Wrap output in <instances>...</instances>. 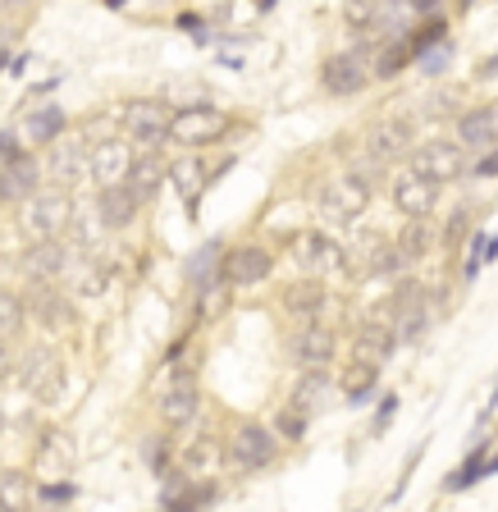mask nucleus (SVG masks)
I'll return each mask as SVG.
<instances>
[{"label":"nucleus","mask_w":498,"mask_h":512,"mask_svg":"<svg viewBox=\"0 0 498 512\" xmlns=\"http://www.w3.org/2000/svg\"><path fill=\"white\" fill-rule=\"evenodd\" d=\"M467 5H476V0H462V10H467Z\"/></svg>","instance_id":"nucleus-55"},{"label":"nucleus","mask_w":498,"mask_h":512,"mask_svg":"<svg viewBox=\"0 0 498 512\" xmlns=\"http://www.w3.org/2000/svg\"><path fill=\"white\" fill-rule=\"evenodd\" d=\"M439 188H444V183H435V179H425V174L407 170L403 179L393 183V206H398L403 215H430L439 206Z\"/></svg>","instance_id":"nucleus-15"},{"label":"nucleus","mask_w":498,"mask_h":512,"mask_svg":"<svg viewBox=\"0 0 498 512\" xmlns=\"http://www.w3.org/2000/svg\"><path fill=\"white\" fill-rule=\"evenodd\" d=\"M325 284H320V275H311V279H302V284H293L284 293V307L293 311V316H302V320H316L320 311H325Z\"/></svg>","instance_id":"nucleus-28"},{"label":"nucleus","mask_w":498,"mask_h":512,"mask_svg":"<svg viewBox=\"0 0 498 512\" xmlns=\"http://www.w3.org/2000/svg\"><path fill=\"white\" fill-rule=\"evenodd\" d=\"M380 389V366L375 362H352L348 371H343V398H348V407H366V398Z\"/></svg>","instance_id":"nucleus-26"},{"label":"nucleus","mask_w":498,"mask_h":512,"mask_svg":"<svg viewBox=\"0 0 498 512\" xmlns=\"http://www.w3.org/2000/svg\"><path fill=\"white\" fill-rule=\"evenodd\" d=\"M197 407H202V394H197V375L192 371H174L170 384L160 389V421L170 430L192 426L197 421Z\"/></svg>","instance_id":"nucleus-6"},{"label":"nucleus","mask_w":498,"mask_h":512,"mask_svg":"<svg viewBox=\"0 0 498 512\" xmlns=\"http://www.w3.org/2000/svg\"><path fill=\"white\" fill-rule=\"evenodd\" d=\"M293 261L302 270H311V275H325V270L343 266V252L329 234H320V229H302V234H293Z\"/></svg>","instance_id":"nucleus-13"},{"label":"nucleus","mask_w":498,"mask_h":512,"mask_svg":"<svg viewBox=\"0 0 498 512\" xmlns=\"http://www.w3.org/2000/svg\"><path fill=\"white\" fill-rule=\"evenodd\" d=\"M0 508H5V490H0Z\"/></svg>","instance_id":"nucleus-56"},{"label":"nucleus","mask_w":498,"mask_h":512,"mask_svg":"<svg viewBox=\"0 0 498 512\" xmlns=\"http://www.w3.org/2000/svg\"><path fill=\"white\" fill-rule=\"evenodd\" d=\"M0 421H5V416H0Z\"/></svg>","instance_id":"nucleus-57"},{"label":"nucleus","mask_w":498,"mask_h":512,"mask_svg":"<svg viewBox=\"0 0 498 512\" xmlns=\"http://www.w3.org/2000/svg\"><path fill=\"white\" fill-rule=\"evenodd\" d=\"M133 170V142L128 138H106L87 151V179L96 188H110V183H124Z\"/></svg>","instance_id":"nucleus-8"},{"label":"nucleus","mask_w":498,"mask_h":512,"mask_svg":"<svg viewBox=\"0 0 498 512\" xmlns=\"http://www.w3.org/2000/svg\"><path fill=\"white\" fill-rule=\"evenodd\" d=\"M334 352H339V339H334L329 325H320V316L307 320V325L293 334V362L302 366V371H307V366H329Z\"/></svg>","instance_id":"nucleus-14"},{"label":"nucleus","mask_w":498,"mask_h":512,"mask_svg":"<svg viewBox=\"0 0 498 512\" xmlns=\"http://www.w3.org/2000/svg\"><path fill=\"white\" fill-rule=\"evenodd\" d=\"M498 138V110H467L457 119V142L467 151H485Z\"/></svg>","instance_id":"nucleus-22"},{"label":"nucleus","mask_w":498,"mask_h":512,"mask_svg":"<svg viewBox=\"0 0 498 512\" xmlns=\"http://www.w3.org/2000/svg\"><path fill=\"white\" fill-rule=\"evenodd\" d=\"M165 179H170L174 192H179L183 202H188V211H197V197H202V188H206V165H202V160H197V156L174 160Z\"/></svg>","instance_id":"nucleus-25"},{"label":"nucleus","mask_w":498,"mask_h":512,"mask_svg":"<svg viewBox=\"0 0 498 512\" xmlns=\"http://www.w3.org/2000/svg\"><path fill=\"white\" fill-rule=\"evenodd\" d=\"M489 407H498V380H494V398H489Z\"/></svg>","instance_id":"nucleus-52"},{"label":"nucleus","mask_w":498,"mask_h":512,"mask_svg":"<svg viewBox=\"0 0 498 512\" xmlns=\"http://www.w3.org/2000/svg\"><path fill=\"white\" fill-rule=\"evenodd\" d=\"M412 14H416V19H435V14H439V0H412Z\"/></svg>","instance_id":"nucleus-48"},{"label":"nucleus","mask_w":498,"mask_h":512,"mask_svg":"<svg viewBox=\"0 0 498 512\" xmlns=\"http://www.w3.org/2000/svg\"><path fill=\"white\" fill-rule=\"evenodd\" d=\"M393 243H398L403 261L412 266V261H425V252L435 247V234H430V224H425V215H412V220L403 224V234L393 238Z\"/></svg>","instance_id":"nucleus-32"},{"label":"nucleus","mask_w":498,"mask_h":512,"mask_svg":"<svg viewBox=\"0 0 498 512\" xmlns=\"http://www.w3.org/2000/svg\"><path fill=\"white\" fill-rule=\"evenodd\" d=\"M375 14H380V0H348L343 5V19L352 28H375Z\"/></svg>","instance_id":"nucleus-38"},{"label":"nucleus","mask_w":498,"mask_h":512,"mask_svg":"<svg viewBox=\"0 0 498 512\" xmlns=\"http://www.w3.org/2000/svg\"><path fill=\"white\" fill-rule=\"evenodd\" d=\"M412 60H416L412 42H407L403 32H398V37H389V42L380 46V55H375V64H371V78H398Z\"/></svg>","instance_id":"nucleus-31"},{"label":"nucleus","mask_w":498,"mask_h":512,"mask_svg":"<svg viewBox=\"0 0 498 512\" xmlns=\"http://www.w3.org/2000/svg\"><path fill=\"white\" fill-rule=\"evenodd\" d=\"M220 458V448L211 444V439H197V444H188V453H183V462H188L192 471H202V467H211V462Z\"/></svg>","instance_id":"nucleus-40"},{"label":"nucleus","mask_w":498,"mask_h":512,"mask_svg":"<svg viewBox=\"0 0 498 512\" xmlns=\"http://www.w3.org/2000/svg\"><path fill=\"white\" fill-rule=\"evenodd\" d=\"M28 0H0V14H10V10H23Z\"/></svg>","instance_id":"nucleus-50"},{"label":"nucleus","mask_w":498,"mask_h":512,"mask_svg":"<svg viewBox=\"0 0 498 512\" xmlns=\"http://www.w3.org/2000/svg\"><path fill=\"white\" fill-rule=\"evenodd\" d=\"M42 160L19 151V156L0 160V202H28L32 192L42 188Z\"/></svg>","instance_id":"nucleus-11"},{"label":"nucleus","mask_w":498,"mask_h":512,"mask_svg":"<svg viewBox=\"0 0 498 512\" xmlns=\"http://www.w3.org/2000/svg\"><path fill=\"white\" fill-rule=\"evenodd\" d=\"M485 448H489V444H485V439H480V444L471 448V458L462 462V467H457L453 476L444 480V490H448V494H457V490H471L476 480H485Z\"/></svg>","instance_id":"nucleus-34"},{"label":"nucleus","mask_w":498,"mask_h":512,"mask_svg":"<svg viewBox=\"0 0 498 512\" xmlns=\"http://www.w3.org/2000/svg\"><path fill=\"white\" fill-rule=\"evenodd\" d=\"M124 133L142 151L160 147V142L170 138V106L165 101H133V106H124Z\"/></svg>","instance_id":"nucleus-7"},{"label":"nucleus","mask_w":498,"mask_h":512,"mask_svg":"<svg viewBox=\"0 0 498 512\" xmlns=\"http://www.w3.org/2000/svg\"><path fill=\"white\" fill-rule=\"evenodd\" d=\"M0 64H5V37H0Z\"/></svg>","instance_id":"nucleus-54"},{"label":"nucleus","mask_w":498,"mask_h":512,"mask_svg":"<svg viewBox=\"0 0 498 512\" xmlns=\"http://www.w3.org/2000/svg\"><path fill=\"white\" fill-rule=\"evenodd\" d=\"M393 416H398V394H384L380 407H375V421H371V435H375V439H380L384 430L393 426Z\"/></svg>","instance_id":"nucleus-41"},{"label":"nucleus","mask_w":498,"mask_h":512,"mask_svg":"<svg viewBox=\"0 0 498 512\" xmlns=\"http://www.w3.org/2000/svg\"><path fill=\"white\" fill-rule=\"evenodd\" d=\"M165 444H170V439H147V462L160 476H165Z\"/></svg>","instance_id":"nucleus-45"},{"label":"nucleus","mask_w":498,"mask_h":512,"mask_svg":"<svg viewBox=\"0 0 498 512\" xmlns=\"http://www.w3.org/2000/svg\"><path fill=\"white\" fill-rule=\"evenodd\" d=\"M64 128H69V115H64L60 106H42V110H32V115H28L23 133H28L32 147H51V142L60 138Z\"/></svg>","instance_id":"nucleus-29"},{"label":"nucleus","mask_w":498,"mask_h":512,"mask_svg":"<svg viewBox=\"0 0 498 512\" xmlns=\"http://www.w3.org/2000/svg\"><path fill=\"white\" fill-rule=\"evenodd\" d=\"M494 69H498V55H489V60L480 64V78H494Z\"/></svg>","instance_id":"nucleus-49"},{"label":"nucleus","mask_w":498,"mask_h":512,"mask_svg":"<svg viewBox=\"0 0 498 512\" xmlns=\"http://www.w3.org/2000/svg\"><path fill=\"white\" fill-rule=\"evenodd\" d=\"M275 435L279 439H302L307 435V416L297 412V407H284V412L275 416Z\"/></svg>","instance_id":"nucleus-39"},{"label":"nucleus","mask_w":498,"mask_h":512,"mask_svg":"<svg viewBox=\"0 0 498 512\" xmlns=\"http://www.w3.org/2000/svg\"><path fill=\"white\" fill-rule=\"evenodd\" d=\"M142 202L138 192L128 188V183H110V188H96V215L106 229H128V224L138 220Z\"/></svg>","instance_id":"nucleus-17"},{"label":"nucleus","mask_w":498,"mask_h":512,"mask_svg":"<svg viewBox=\"0 0 498 512\" xmlns=\"http://www.w3.org/2000/svg\"><path fill=\"white\" fill-rule=\"evenodd\" d=\"M23 320H28V302L14 288H0V339H19Z\"/></svg>","instance_id":"nucleus-33"},{"label":"nucleus","mask_w":498,"mask_h":512,"mask_svg":"<svg viewBox=\"0 0 498 512\" xmlns=\"http://www.w3.org/2000/svg\"><path fill=\"white\" fill-rule=\"evenodd\" d=\"M19 229L28 234V243L37 238H64V229L74 224V202H69V188H37L28 202H19Z\"/></svg>","instance_id":"nucleus-1"},{"label":"nucleus","mask_w":498,"mask_h":512,"mask_svg":"<svg viewBox=\"0 0 498 512\" xmlns=\"http://www.w3.org/2000/svg\"><path fill=\"white\" fill-rule=\"evenodd\" d=\"M64 275H74V288L83 293V298H96L101 288H106V275L92 266V261H69V270Z\"/></svg>","instance_id":"nucleus-36"},{"label":"nucleus","mask_w":498,"mask_h":512,"mask_svg":"<svg viewBox=\"0 0 498 512\" xmlns=\"http://www.w3.org/2000/svg\"><path fill=\"white\" fill-rule=\"evenodd\" d=\"M412 170L435 183H453L467 170V147H462V142H448V138L425 142V147L412 151Z\"/></svg>","instance_id":"nucleus-5"},{"label":"nucleus","mask_w":498,"mask_h":512,"mask_svg":"<svg viewBox=\"0 0 498 512\" xmlns=\"http://www.w3.org/2000/svg\"><path fill=\"white\" fill-rule=\"evenodd\" d=\"M403 252H398V243H384V238H371V261H366V270L371 275H403Z\"/></svg>","instance_id":"nucleus-35"},{"label":"nucleus","mask_w":498,"mask_h":512,"mask_svg":"<svg viewBox=\"0 0 498 512\" xmlns=\"http://www.w3.org/2000/svg\"><path fill=\"white\" fill-rule=\"evenodd\" d=\"M389 320H393V330H398V343H421L425 330H430V307H425V298H416L407 307L389 311Z\"/></svg>","instance_id":"nucleus-30"},{"label":"nucleus","mask_w":498,"mask_h":512,"mask_svg":"<svg viewBox=\"0 0 498 512\" xmlns=\"http://www.w3.org/2000/svg\"><path fill=\"white\" fill-rule=\"evenodd\" d=\"M165 165H160V156H156V147H147V156H133V170H128V188L138 192V202H151L160 192V183H165Z\"/></svg>","instance_id":"nucleus-24"},{"label":"nucleus","mask_w":498,"mask_h":512,"mask_svg":"<svg viewBox=\"0 0 498 512\" xmlns=\"http://www.w3.org/2000/svg\"><path fill=\"white\" fill-rule=\"evenodd\" d=\"M28 311L42 320L46 330H60V325H69V320H74V307H69V298L55 288V279H32Z\"/></svg>","instance_id":"nucleus-18"},{"label":"nucleus","mask_w":498,"mask_h":512,"mask_svg":"<svg viewBox=\"0 0 498 512\" xmlns=\"http://www.w3.org/2000/svg\"><path fill=\"white\" fill-rule=\"evenodd\" d=\"M366 206H371V183L361 179V174H343V179L325 183V192H320V211H325V220H334V224L361 220Z\"/></svg>","instance_id":"nucleus-4"},{"label":"nucleus","mask_w":498,"mask_h":512,"mask_svg":"<svg viewBox=\"0 0 498 512\" xmlns=\"http://www.w3.org/2000/svg\"><path fill=\"white\" fill-rule=\"evenodd\" d=\"M325 398H329V371H325V366H307V371H302V380L293 384L288 407H297L302 416H311V412H320V407H325Z\"/></svg>","instance_id":"nucleus-23"},{"label":"nucleus","mask_w":498,"mask_h":512,"mask_svg":"<svg viewBox=\"0 0 498 512\" xmlns=\"http://www.w3.org/2000/svg\"><path fill=\"white\" fill-rule=\"evenodd\" d=\"M467 229H471V211H453L448 215V229H444V243L457 247L462 238H467Z\"/></svg>","instance_id":"nucleus-42"},{"label":"nucleus","mask_w":498,"mask_h":512,"mask_svg":"<svg viewBox=\"0 0 498 512\" xmlns=\"http://www.w3.org/2000/svg\"><path fill=\"white\" fill-rule=\"evenodd\" d=\"M366 83H371V69H366V60L352 51L329 55V60L320 64V87H325L329 96H361Z\"/></svg>","instance_id":"nucleus-9"},{"label":"nucleus","mask_w":498,"mask_h":512,"mask_svg":"<svg viewBox=\"0 0 498 512\" xmlns=\"http://www.w3.org/2000/svg\"><path fill=\"white\" fill-rule=\"evenodd\" d=\"M444 32H448V28H444V19H439V14H435L430 23H421V28L407 37V42H412V55H425L430 46H439V42H444Z\"/></svg>","instance_id":"nucleus-37"},{"label":"nucleus","mask_w":498,"mask_h":512,"mask_svg":"<svg viewBox=\"0 0 498 512\" xmlns=\"http://www.w3.org/2000/svg\"><path fill=\"white\" fill-rule=\"evenodd\" d=\"M69 247H64V238H37V243L23 252V275L28 279H64V270H69Z\"/></svg>","instance_id":"nucleus-16"},{"label":"nucleus","mask_w":498,"mask_h":512,"mask_svg":"<svg viewBox=\"0 0 498 512\" xmlns=\"http://www.w3.org/2000/svg\"><path fill=\"white\" fill-rule=\"evenodd\" d=\"M14 375V352H10V339H0V384Z\"/></svg>","instance_id":"nucleus-47"},{"label":"nucleus","mask_w":498,"mask_h":512,"mask_svg":"<svg viewBox=\"0 0 498 512\" xmlns=\"http://www.w3.org/2000/svg\"><path fill=\"white\" fill-rule=\"evenodd\" d=\"M229 133V115L215 106H183L170 115V138L179 147H211Z\"/></svg>","instance_id":"nucleus-2"},{"label":"nucleus","mask_w":498,"mask_h":512,"mask_svg":"<svg viewBox=\"0 0 498 512\" xmlns=\"http://www.w3.org/2000/svg\"><path fill=\"white\" fill-rule=\"evenodd\" d=\"M87 174V147L78 138H55L51 147H46V179L55 183V188H74L78 179Z\"/></svg>","instance_id":"nucleus-12"},{"label":"nucleus","mask_w":498,"mask_h":512,"mask_svg":"<svg viewBox=\"0 0 498 512\" xmlns=\"http://www.w3.org/2000/svg\"><path fill=\"white\" fill-rule=\"evenodd\" d=\"M471 174L476 179H498V147H485V156L471 165Z\"/></svg>","instance_id":"nucleus-44"},{"label":"nucleus","mask_w":498,"mask_h":512,"mask_svg":"<svg viewBox=\"0 0 498 512\" xmlns=\"http://www.w3.org/2000/svg\"><path fill=\"white\" fill-rule=\"evenodd\" d=\"M416 147V124L412 119H384V124H375L371 133V151L380 160H398L403 151Z\"/></svg>","instance_id":"nucleus-21"},{"label":"nucleus","mask_w":498,"mask_h":512,"mask_svg":"<svg viewBox=\"0 0 498 512\" xmlns=\"http://www.w3.org/2000/svg\"><path fill=\"white\" fill-rule=\"evenodd\" d=\"M220 252H224V243H220V238H211V243H206L202 252H197V256L188 261V279H192V288H197L202 298L215 288V275H220V266H224V256H220ZM220 279H224V275H220Z\"/></svg>","instance_id":"nucleus-27"},{"label":"nucleus","mask_w":498,"mask_h":512,"mask_svg":"<svg viewBox=\"0 0 498 512\" xmlns=\"http://www.w3.org/2000/svg\"><path fill=\"white\" fill-rule=\"evenodd\" d=\"M256 5H261V10H275V0H256Z\"/></svg>","instance_id":"nucleus-51"},{"label":"nucleus","mask_w":498,"mask_h":512,"mask_svg":"<svg viewBox=\"0 0 498 512\" xmlns=\"http://www.w3.org/2000/svg\"><path fill=\"white\" fill-rule=\"evenodd\" d=\"M74 485H69V480H51V485H42V490H37V499L42 503H69L74 499Z\"/></svg>","instance_id":"nucleus-43"},{"label":"nucleus","mask_w":498,"mask_h":512,"mask_svg":"<svg viewBox=\"0 0 498 512\" xmlns=\"http://www.w3.org/2000/svg\"><path fill=\"white\" fill-rule=\"evenodd\" d=\"M270 270H275V256L265 252V247L247 243V247H234V252L224 256V284H234V288H252V284H265L270 279Z\"/></svg>","instance_id":"nucleus-10"},{"label":"nucleus","mask_w":498,"mask_h":512,"mask_svg":"<svg viewBox=\"0 0 498 512\" xmlns=\"http://www.w3.org/2000/svg\"><path fill=\"white\" fill-rule=\"evenodd\" d=\"M19 133L14 128H0V160H10V156H19Z\"/></svg>","instance_id":"nucleus-46"},{"label":"nucleus","mask_w":498,"mask_h":512,"mask_svg":"<svg viewBox=\"0 0 498 512\" xmlns=\"http://www.w3.org/2000/svg\"><path fill=\"white\" fill-rule=\"evenodd\" d=\"M352 352H357L361 362H389L393 352H398V330H393V320H366L357 325V339H352Z\"/></svg>","instance_id":"nucleus-19"},{"label":"nucleus","mask_w":498,"mask_h":512,"mask_svg":"<svg viewBox=\"0 0 498 512\" xmlns=\"http://www.w3.org/2000/svg\"><path fill=\"white\" fill-rule=\"evenodd\" d=\"M275 448H279L275 430L247 421V426H238L234 435H229V444H224V462H229L234 471H261V467L275 462Z\"/></svg>","instance_id":"nucleus-3"},{"label":"nucleus","mask_w":498,"mask_h":512,"mask_svg":"<svg viewBox=\"0 0 498 512\" xmlns=\"http://www.w3.org/2000/svg\"><path fill=\"white\" fill-rule=\"evenodd\" d=\"M19 380L28 384L37 398H55L60 394V384H64V375H60V362H55V352H46V348H37V352H28L23 357V371H19Z\"/></svg>","instance_id":"nucleus-20"},{"label":"nucleus","mask_w":498,"mask_h":512,"mask_svg":"<svg viewBox=\"0 0 498 512\" xmlns=\"http://www.w3.org/2000/svg\"><path fill=\"white\" fill-rule=\"evenodd\" d=\"M106 5H110V10H119V5H124V0H106Z\"/></svg>","instance_id":"nucleus-53"}]
</instances>
